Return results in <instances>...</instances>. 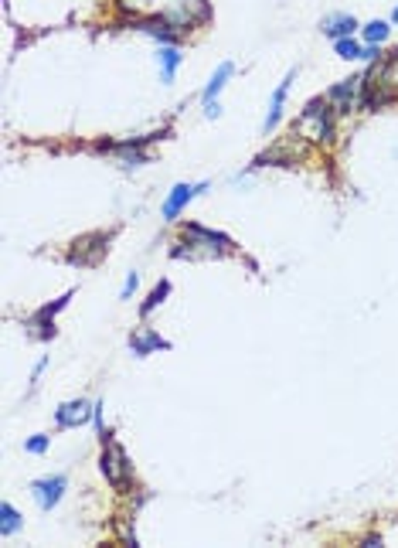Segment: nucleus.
<instances>
[{"label": "nucleus", "instance_id": "39448f33", "mask_svg": "<svg viewBox=\"0 0 398 548\" xmlns=\"http://www.w3.org/2000/svg\"><path fill=\"white\" fill-rule=\"evenodd\" d=\"M65 487H69V480L58 473V477H44V480H35V484H31V494H35V501L41 504V511H51L55 504H58V501H62Z\"/></svg>", "mask_w": 398, "mask_h": 548}, {"label": "nucleus", "instance_id": "f3484780", "mask_svg": "<svg viewBox=\"0 0 398 548\" xmlns=\"http://www.w3.org/2000/svg\"><path fill=\"white\" fill-rule=\"evenodd\" d=\"M334 48H337V55L347 58V62H351V58H361V44L354 38H337L334 41Z\"/></svg>", "mask_w": 398, "mask_h": 548}, {"label": "nucleus", "instance_id": "20e7f679", "mask_svg": "<svg viewBox=\"0 0 398 548\" xmlns=\"http://www.w3.org/2000/svg\"><path fill=\"white\" fill-rule=\"evenodd\" d=\"M102 473H106V480H109L113 487H126V480H129V463H126L123 446L106 443V450H102Z\"/></svg>", "mask_w": 398, "mask_h": 548}, {"label": "nucleus", "instance_id": "aec40b11", "mask_svg": "<svg viewBox=\"0 0 398 548\" xmlns=\"http://www.w3.org/2000/svg\"><path fill=\"white\" fill-rule=\"evenodd\" d=\"M392 17H395V21H398V7H395V14H392Z\"/></svg>", "mask_w": 398, "mask_h": 548}, {"label": "nucleus", "instance_id": "f257e3e1", "mask_svg": "<svg viewBox=\"0 0 398 548\" xmlns=\"http://www.w3.org/2000/svg\"><path fill=\"white\" fill-rule=\"evenodd\" d=\"M296 126L303 130V136L307 140H334V113H330V99L323 103V99H314L300 119H296Z\"/></svg>", "mask_w": 398, "mask_h": 548}, {"label": "nucleus", "instance_id": "1a4fd4ad", "mask_svg": "<svg viewBox=\"0 0 398 548\" xmlns=\"http://www.w3.org/2000/svg\"><path fill=\"white\" fill-rule=\"evenodd\" d=\"M208 184H177L174 191H170V197L163 201V222H174L184 208H188V201L198 195V191H204Z\"/></svg>", "mask_w": 398, "mask_h": 548}, {"label": "nucleus", "instance_id": "6ab92c4d", "mask_svg": "<svg viewBox=\"0 0 398 548\" xmlns=\"http://www.w3.org/2000/svg\"><path fill=\"white\" fill-rule=\"evenodd\" d=\"M136 283H140V276H136V273H129V276H126V283H123V300H129V297H133Z\"/></svg>", "mask_w": 398, "mask_h": 548}, {"label": "nucleus", "instance_id": "423d86ee", "mask_svg": "<svg viewBox=\"0 0 398 548\" xmlns=\"http://www.w3.org/2000/svg\"><path fill=\"white\" fill-rule=\"evenodd\" d=\"M361 85H364V76L358 78H344V82H337L330 92H327V99H330V106H337L341 113H351V106L358 103L361 96Z\"/></svg>", "mask_w": 398, "mask_h": 548}, {"label": "nucleus", "instance_id": "7ed1b4c3", "mask_svg": "<svg viewBox=\"0 0 398 548\" xmlns=\"http://www.w3.org/2000/svg\"><path fill=\"white\" fill-rule=\"evenodd\" d=\"M109 242V235H89V238H79L75 242V249L69 252V263L72 266H96L102 256H106V245Z\"/></svg>", "mask_w": 398, "mask_h": 548}, {"label": "nucleus", "instance_id": "a211bd4d", "mask_svg": "<svg viewBox=\"0 0 398 548\" xmlns=\"http://www.w3.org/2000/svg\"><path fill=\"white\" fill-rule=\"evenodd\" d=\"M48 443H51L48 436H35V439H28V443H24V450H28V453H44V450H48Z\"/></svg>", "mask_w": 398, "mask_h": 548}, {"label": "nucleus", "instance_id": "f8f14e48", "mask_svg": "<svg viewBox=\"0 0 398 548\" xmlns=\"http://www.w3.org/2000/svg\"><path fill=\"white\" fill-rule=\"evenodd\" d=\"M157 62H160V78H163V85H170L174 76H177V69H181V51H177L174 44H163L157 51Z\"/></svg>", "mask_w": 398, "mask_h": 548}, {"label": "nucleus", "instance_id": "dca6fc26", "mask_svg": "<svg viewBox=\"0 0 398 548\" xmlns=\"http://www.w3.org/2000/svg\"><path fill=\"white\" fill-rule=\"evenodd\" d=\"M385 38H388V24H385V21L364 24V41H368V44H381Z\"/></svg>", "mask_w": 398, "mask_h": 548}, {"label": "nucleus", "instance_id": "6e6552de", "mask_svg": "<svg viewBox=\"0 0 398 548\" xmlns=\"http://www.w3.org/2000/svg\"><path fill=\"white\" fill-rule=\"evenodd\" d=\"M232 72H235V69H232V62H221V65H218V72L211 76V82L204 85L201 99H204V113H208V116H218V113H221V109H218V103H215V96L225 89V82L232 78Z\"/></svg>", "mask_w": 398, "mask_h": 548}, {"label": "nucleus", "instance_id": "4468645a", "mask_svg": "<svg viewBox=\"0 0 398 548\" xmlns=\"http://www.w3.org/2000/svg\"><path fill=\"white\" fill-rule=\"evenodd\" d=\"M0 514H3V521H0V535H3V538H7V535H14V531H17V528H21V514H17V511L10 508V504H7V501H3V504H0Z\"/></svg>", "mask_w": 398, "mask_h": 548}, {"label": "nucleus", "instance_id": "f03ea898", "mask_svg": "<svg viewBox=\"0 0 398 548\" xmlns=\"http://www.w3.org/2000/svg\"><path fill=\"white\" fill-rule=\"evenodd\" d=\"M208 3L204 0H177L167 14H160L174 31H184V28H191V24H201V21H208Z\"/></svg>", "mask_w": 398, "mask_h": 548}, {"label": "nucleus", "instance_id": "ddd939ff", "mask_svg": "<svg viewBox=\"0 0 398 548\" xmlns=\"http://www.w3.org/2000/svg\"><path fill=\"white\" fill-rule=\"evenodd\" d=\"M354 28H358V21L351 17V14H334V17H327L323 21V35H330V38H351L354 35Z\"/></svg>", "mask_w": 398, "mask_h": 548}, {"label": "nucleus", "instance_id": "9b49d317", "mask_svg": "<svg viewBox=\"0 0 398 548\" xmlns=\"http://www.w3.org/2000/svg\"><path fill=\"white\" fill-rule=\"evenodd\" d=\"M129 348H133V354H140V357H143V354L160 351V348H170V344H167L160 334H154L150 327H143L140 334H133V337H129Z\"/></svg>", "mask_w": 398, "mask_h": 548}, {"label": "nucleus", "instance_id": "0eeeda50", "mask_svg": "<svg viewBox=\"0 0 398 548\" xmlns=\"http://www.w3.org/2000/svg\"><path fill=\"white\" fill-rule=\"evenodd\" d=\"M92 412H96V405H89V402H65V405H58L55 409V423L62 426V430H75L82 423H89L92 419Z\"/></svg>", "mask_w": 398, "mask_h": 548}, {"label": "nucleus", "instance_id": "2eb2a0df", "mask_svg": "<svg viewBox=\"0 0 398 548\" xmlns=\"http://www.w3.org/2000/svg\"><path fill=\"white\" fill-rule=\"evenodd\" d=\"M167 293H170V283L163 279L160 286H154V293L147 297V303L140 307V313H143V317H150V313H154V310H157V307H160V303H163V297H167Z\"/></svg>", "mask_w": 398, "mask_h": 548}, {"label": "nucleus", "instance_id": "9d476101", "mask_svg": "<svg viewBox=\"0 0 398 548\" xmlns=\"http://www.w3.org/2000/svg\"><path fill=\"white\" fill-rule=\"evenodd\" d=\"M293 78H296V72H289V76L279 82L276 92H273V103H269V113H266V133H269V130H276V123L282 119V103H286V92H289Z\"/></svg>", "mask_w": 398, "mask_h": 548}]
</instances>
